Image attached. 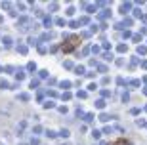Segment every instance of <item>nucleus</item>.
Masks as SVG:
<instances>
[{"label": "nucleus", "mask_w": 147, "mask_h": 145, "mask_svg": "<svg viewBox=\"0 0 147 145\" xmlns=\"http://www.w3.org/2000/svg\"><path fill=\"white\" fill-rule=\"evenodd\" d=\"M67 42H71V44H63V52H71V50L75 48L76 44L80 42V38H78V36H71L69 40H67Z\"/></svg>", "instance_id": "1"}]
</instances>
